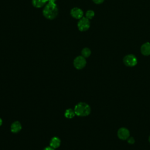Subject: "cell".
I'll list each match as a JSON object with an SVG mask.
<instances>
[{"label": "cell", "mask_w": 150, "mask_h": 150, "mask_svg": "<svg viewBox=\"0 0 150 150\" xmlns=\"http://www.w3.org/2000/svg\"><path fill=\"white\" fill-rule=\"evenodd\" d=\"M141 52L142 54L148 56L150 54V43L146 42L143 44L141 47Z\"/></svg>", "instance_id": "9c48e42d"}, {"label": "cell", "mask_w": 150, "mask_h": 150, "mask_svg": "<svg viewBox=\"0 0 150 150\" xmlns=\"http://www.w3.org/2000/svg\"><path fill=\"white\" fill-rule=\"evenodd\" d=\"M22 129L21 124L19 121H15L11 125V131L13 133H17Z\"/></svg>", "instance_id": "ba28073f"}, {"label": "cell", "mask_w": 150, "mask_h": 150, "mask_svg": "<svg viewBox=\"0 0 150 150\" xmlns=\"http://www.w3.org/2000/svg\"><path fill=\"white\" fill-rule=\"evenodd\" d=\"M104 0H93V1L97 4H100L104 2Z\"/></svg>", "instance_id": "2e32d148"}, {"label": "cell", "mask_w": 150, "mask_h": 150, "mask_svg": "<svg viewBox=\"0 0 150 150\" xmlns=\"http://www.w3.org/2000/svg\"><path fill=\"white\" fill-rule=\"evenodd\" d=\"M2 119L0 118V126L2 125Z\"/></svg>", "instance_id": "d6986e66"}, {"label": "cell", "mask_w": 150, "mask_h": 150, "mask_svg": "<svg viewBox=\"0 0 150 150\" xmlns=\"http://www.w3.org/2000/svg\"><path fill=\"white\" fill-rule=\"evenodd\" d=\"M60 143H61L60 139L57 137H54L51 139L50 141V146L55 149L58 148L60 146Z\"/></svg>", "instance_id": "8fae6325"}, {"label": "cell", "mask_w": 150, "mask_h": 150, "mask_svg": "<svg viewBox=\"0 0 150 150\" xmlns=\"http://www.w3.org/2000/svg\"><path fill=\"white\" fill-rule=\"evenodd\" d=\"M43 150H54V149L52 148L51 146H47V147H46Z\"/></svg>", "instance_id": "e0dca14e"}, {"label": "cell", "mask_w": 150, "mask_h": 150, "mask_svg": "<svg viewBox=\"0 0 150 150\" xmlns=\"http://www.w3.org/2000/svg\"><path fill=\"white\" fill-rule=\"evenodd\" d=\"M128 140V142L130 144H133L135 142V139L133 137H129L127 139Z\"/></svg>", "instance_id": "9a60e30c"}, {"label": "cell", "mask_w": 150, "mask_h": 150, "mask_svg": "<svg viewBox=\"0 0 150 150\" xmlns=\"http://www.w3.org/2000/svg\"><path fill=\"white\" fill-rule=\"evenodd\" d=\"M73 64L76 69L79 70L82 69L86 64V59L82 56H79L74 59Z\"/></svg>", "instance_id": "5b68a950"}, {"label": "cell", "mask_w": 150, "mask_h": 150, "mask_svg": "<svg viewBox=\"0 0 150 150\" xmlns=\"http://www.w3.org/2000/svg\"><path fill=\"white\" fill-rule=\"evenodd\" d=\"M149 142H150V136L149 137Z\"/></svg>", "instance_id": "ffe728a7"}, {"label": "cell", "mask_w": 150, "mask_h": 150, "mask_svg": "<svg viewBox=\"0 0 150 150\" xmlns=\"http://www.w3.org/2000/svg\"><path fill=\"white\" fill-rule=\"evenodd\" d=\"M90 54H91V50L89 48L85 47L81 50V55L85 58L89 57Z\"/></svg>", "instance_id": "4fadbf2b"}, {"label": "cell", "mask_w": 150, "mask_h": 150, "mask_svg": "<svg viewBox=\"0 0 150 150\" xmlns=\"http://www.w3.org/2000/svg\"><path fill=\"white\" fill-rule=\"evenodd\" d=\"M74 110L76 115L80 117L87 116L91 112V108L89 105L84 102H80L76 105Z\"/></svg>", "instance_id": "7a4b0ae2"}, {"label": "cell", "mask_w": 150, "mask_h": 150, "mask_svg": "<svg viewBox=\"0 0 150 150\" xmlns=\"http://www.w3.org/2000/svg\"><path fill=\"white\" fill-rule=\"evenodd\" d=\"M75 115H76V114H75L74 110L71 108L67 109L64 112V116L67 118H72L74 117Z\"/></svg>", "instance_id": "7c38bea8"}, {"label": "cell", "mask_w": 150, "mask_h": 150, "mask_svg": "<svg viewBox=\"0 0 150 150\" xmlns=\"http://www.w3.org/2000/svg\"><path fill=\"white\" fill-rule=\"evenodd\" d=\"M70 14L71 16L77 19H80L83 17V11L79 8L75 7L71 9L70 11Z\"/></svg>", "instance_id": "52a82bcc"}, {"label": "cell", "mask_w": 150, "mask_h": 150, "mask_svg": "<svg viewBox=\"0 0 150 150\" xmlns=\"http://www.w3.org/2000/svg\"><path fill=\"white\" fill-rule=\"evenodd\" d=\"M94 16V12L92 10H88L86 13V17L89 20L91 19Z\"/></svg>", "instance_id": "5bb4252c"}, {"label": "cell", "mask_w": 150, "mask_h": 150, "mask_svg": "<svg viewBox=\"0 0 150 150\" xmlns=\"http://www.w3.org/2000/svg\"><path fill=\"white\" fill-rule=\"evenodd\" d=\"M123 62L126 66L133 67L137 64V59L134 54H130L125 56L124 57Z\"/></svg>", "instance_id": "277c9868"}, {"label": "cell", "mask_w": 150, "mask_h": 150, "mask_svg": "<svg viewBox=\"0 0 150 150\" xmlns=\"http://www.w3.org/2000/svg\"><path fill=\"white\" fill-rule=\"evenodd\" d=\"M48 2V0H32V4L35 8H39L45 6Z\"/></svg>", "instance_id": "30bf717a"}, {"label": "cell", "mask_w": 150, "mask_h": 150, "mask_svg": "<svg viewBox=\"0 0 150 150\" xmlns=\"http://www.w3.org/2000/svg\"><path fill=\"white\" fill-rule=\"evenodd\" d=\"M58 12V7L56 3L47 2L43 9V15L46 18L52 20L57 16Z\"/></svg>", "instance_id": "6da1fadb"}, {"label": "cell", "mask_w": 150, "mask_h": 150, "mask_svg": "<svg viewBox=\"0 0 150 150\" xmlns=\"http://www.w3.org/2000/svg\"><path fill=\"white\" fill-rule=\"evenodd\" d=\"M90 26V21L86 17H82L81 19H79L77 23V27L80 31L81 32L86 31L88 29Z\"/></svg>", "instance_id": "3957f363"}, {"label": "cell", "mask_w": 150, "mask_h": 150, "mask_svg": "<svg viewBox=\"0 0 150 150\" xmlns=\"http://www.w3.org/2000/svg\"><path fill=\"white\" fill-rule=\"evenodd\" d=\"M56 0H48V2H52V3H55Z\"/></svg>", "instance_id": "ac0fdd59"}, {"label": "cell", "mask_w": 150, "mask_h": 150, "mask_svg": "<svg viewBox=\"0 0 150 150\" xmlns=\"http://www.w3.org/2000/svg\"><path fill=\"white\" fill-rule=\"evenodd\" d=\"M117 135L120 139L126 140L129 137V131L126 128H120L117 132Z\"/></svg>", "instance_id": "8992f818"}]
</instances>
